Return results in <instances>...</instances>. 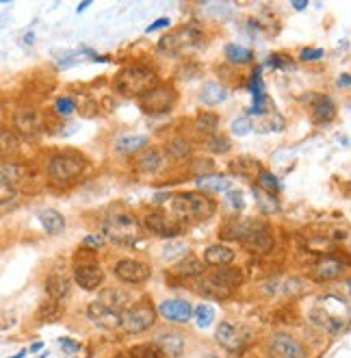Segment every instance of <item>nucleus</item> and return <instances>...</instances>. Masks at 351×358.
Returning <instances> with one entry per match:
<instances>
[{
  "instance_id": "obj_50",
  "label": "nucleus",
  "mask_w": 351,
  "mask_h": 358,
  "mask_svg": "<svg viewBox=\"0 0 351 358\" xmlns=\"http://www.w3.org/2000/svg\"><path fill=\"white\" fill-rule=\"evenodd\" d=\"M83 248L89 250V252H98L104 248V235H98V233H91L83 239Z\"/></svg>"
},
{
  "instance_id": "obj_36",
  "label": "nucleus",
  "mask_w": 351,
  "mask_h": 358,
  "mask_svg": "<svg viewBox=\"0 0 351 358\" xmlns=\"http://www.w3.org/2000/svg\"><path fill=\"white\" fill-rule=\"evenodd\" d=\"M219 115L215 111H199L197 118H195V128L199 133H206V135H215L219 128Z\"/></svg>"
},
{
  "instance_id": "obj_19",
  "label": "nucleus",
  "mask_w": 351,
  "mask_h": 358,
  "mask_svg": "<svg viewBox=\"0 0 351 358\" xmlns=\"http://www.w3.org/2000/svg\"><path fill=\"white\" fill-rule=\"evenodd\" d=\"M102 306H107L109 310L113 312H119L122 315L126 309H130V306L134 304V297L130 291H124V289H117V286H109V289H104L102 293L98 295V300Z\"/></svg>"
},
{
  "instance_id": "obj_12",
  "label": "nucleus",
  "mask_w": 351,
  "mask_h": 358,
  "mask_svg": "<svg viewBox=\"0 0 351 358\" xmlns=\"http://www.w3.org/2000/svg\"><path fill=\"white\" fill-rule=\"evenodd\" d=\"M143 228L148 233L163 237V239H174V237L180 235V224L174 219H169L163 211H150V213L143 215Z\"/></svg>"
},
{
  "instance_id": "obj_57",
  "label": "nucleus",
  "mask_w": 351,
  "mask_h": 358,
  "mask_svg": "<svg viewBox=\"0 0 351 358\" xmlns=\"http://www.w3.org/2000/svg\"><path fill=\"white\" fill-rule=\"evenodd\" d=\"M42 347H44V343H42V341H37V343H33V345L28 347V352H31V354H35V352H39Z\"/></svg>"
},
{
  "instance_id": "obj_56",
  "label": "nucleus",
  "mask_w": 351,
  "mask_h": 358,
  "mask_svg": "<svg viewBox=\"0 0 351 358\" xmlns=\"http://www.w3.org/2000/svg\"><path fill=\"white\" fill-rule=\"evenodd\" d=\"M89 7H91V0H85V2H80L76 7V13H83L85 9H89Z\"/></svg>"
},
{
  "instance_id": "obj_61",
  "label": "nucleus",
  "mask_w": 351,
  "mask_h": 358,
  "mask_svg": "<svg viewBox=\"0 0 351 358\" xmlns=\"http://www.w3.org/2000/svg\"><path fill=\"white\" fill-rule=\"evenodd\" d=\"M37 358H48V352H42V354H39Z\"/></svg>"
},
{
  "instance_id": "obj_3",
  "label": "nucleus",
  "mask_w": 351,
  "mask_h": 358,
  "mask_svg": "<svg viewBox=\"0 0 351 358\" xmlns=\"http://www.w3.org/2000/svg\"><path fill=\"white\" fill-rule=\"evenodd\" d=\"M158 74L148 63H130L122 68L115 76V92L124 98H141L145 92L158 85Z\"/></svg>"
},
{
  "instance_id": "obj_40",
  "label": "nucleus",
  "mask_w": 351,
  "mask_h": 358,
  "mask_svg": "<svg viewBox=\"0 0 351 358\" xmlns=\"http://www.w3.org/2000/svg\"><path fill=\"white\" fill-rule=\"evenodd\" d=\"M206 150L208 152H213V154H228L230 150H232V141H230V137L228 135H221V133H215V135H210V137L206 139Z\"/></svg>"
},
{
  "instance_id": "obj_5",
  "label": "nucleus",
  "mask_w": 351,
  "mask_h": 358,
  "mask_svg": "<svg viewBox=\"0 0 351 358\" xmlns=\"http://www.w3.org/2000/svg\"><path fill=\"white\" fill-rule=\"evenodd\" d=\"M87 169V159L76 152H54L50 154L46 174L54 185H72L76 183Z\"/></svg>"
},
{
  "instance_id": "obj_28",
  "label": "nucleus",
  "mask_w": 351,
  "mask_h": 358,
  "mask_svg": "<svg viewBox=\"0 0 351 358\" xmlns=\"http://www.w3.org/2000/svg\"><path fill=\"white\" fill-rule=\"evenodd\" d=\"M197 189H202V193H225L228 189H232L228 176L223 174H210V176H202V178H195Z\"/></svg>"
},
{
  "instance_id": "obj_26",
  "label": "nucleus",
  "mask_w": 351,
  "mask_h": 358,
  "mask_svg": "<svg viewBox=\"0 0 351 358\" xmlns=\"http://www.w3.org/2000/svg\"><path fill=\"white\" fill-rule=\"evenodd\" d=\"M154 343L158 345V350L163 354H167L172 358H178L184 352V347H187V341H184V336L180 332H163V334L156 336Z\"/></svg>"
},
{
  "instance_id": "obj_23",
  "label": "nucleus",
  "mask_w": 351,
  "mask_h": 358,
  "mask_svg": "<svg viewBox=\"0 0 351 358\" xmlns=\"http://www.w3.org/2000/svg\"><path fill=\"white\" fill-rule=\"evenodd\" d=\"M228 169H230V174L241 176V178H256L264 167H263V163H260L258 159H254V156L241 154V156H237V159L230 161Z\"/></svg>"
},
{
  "instance_id": "obj_42",
  "label": "nucleus",
  "mask_w": 351,
  "mask_h": 358,
  "mask_svg": "<svg viewBox=\"0 0 351 358\" xmlns=\"http://www.w3.org/2000/svg\"><path fill=\"white\" fill-rule=\"evenodd\" d=\"M189 252V245L184 241H178V239H167V243L163 245V259L167 261H178L180 256H184Z\"/></svg>"
},
{
  "instance_id": "obj_39",
  "label": "nucleus",
  "mask_w": 351,
  "mask_h": 358,
  "mask_svg": "<svg viewBox=\"0 0 351 358\" xmlns=\"http://www.w3.org/2000/svg\"><path fill=\"white\" fill-rule=\"evenodd\" d=\"M18 195V187L11 180V176L4 171V167H0V206L9 204L13 198Z\"/></svg>"
},
{
  "instance_id": "obj_43",
  "label": "nucleus",
  "mask_w": 351,
  "mask_h": 358,
  "mask_svg": "<svg viewBox=\"0 0 351 358\" xmlns=\"http://www.w3.org/2000/svg\"><path fill=\"white\" fill-rule=\"evenodd\" d=\"M128 354L132 358H163V352L158 350L156 343H139V345H132V350Z\"/></svg>"
},
{
  "instance_id": "obj_13",
  "label": "nucleus",
  "mask_w": 351,
  "mask_h": 358,
  "mask_svg": "<svg viewBox=\"0 0 351 358\" xmlns=\"http://www.w3.org/2000/svg\"><path fill=\"white\" fill-rule=\"evenodd\" d=\"M215 339H217L219 345H223L225 350L237 352L247 343L249 332H247V328L237 326V324H232V321H221V324L217 326V330H215Z\"/></svg>"
},
{
  "instance_id": "obj_22",
  "label": "nucleus",
  "mask_w": 351,
  "mask_h": 358,
  "mask_svg": "<svg viewBox=\"0 0 351 358\" xmlns=\"http://www.w3.org/2000/svg\"><path fill=\"white\" fill-rule=\"evenodd\" d=\"M44 289H46V293H48V300L61 302L72 293V278L54 271V274H50L46 278V282H44Z\"/></svg>"
},
{
  "instance_id": "obj_45",
  "label": "nucleus",
  "mask_w": 351,
  "mask_h": 358,
  "mask_svg": "<svg viewBox=\"0 0 351 358\" xmlns=\"http://www.w3.org/2000/svg\"><path fill=\"white\" fill-rule=\"evenodd\" d=\"M54 111H57L59 118H69L78 111V102L72 95H61V98L54 100Z\"/></svg>"
},
{
  "instance_id": "obj_58",
  "label": "nucleus",
  "mask_w": 351,
  "mask_h": 358,
  "mask_svg": "<svg viewBox=\"0 0 351 358\" xmlns=\"http://www.w3.org/2000/svg\"><path fill=\"white\" fill-rule=\"evenodd\" d=\"M33 42H35V35H33V33H26V35H24V44H28V46H31Z\"/></svg>"
},
{
  "instance_id": "obj_44",
  "label": "nucleus",
  "mask_w": 351,
  "mask_h": 358,
  "mask_svg": "<svg viewBox=\"0 0 351 358\" xmlns=\"http://www.w3.org/2000/svg\"><path fill=\"white\" fill-rule=\"evenodd\" d=\"M223 204L225 209L234 211V213H241V211L245 209V195L241 189H228L223 193Z\"/></svg>"
},
{
  "instance_id": "obj_53",
  "label": "nucleus",
  "mask_w": 351,
  "mask_h": 358,
  "mask_svg": "<svg viewBox=\"0 0 351 358\" xmlns=\"http://www.w3.org/2000/svg\"><path fill=\"white\" fill-rule=\"evenodd\" d=\"M169 24H172V20L169 18H158V20H154L152 24H150L148 28H145V33H158V31H165V28H169Z\"/></svg>"
},
{
  "instance_id": "obj_30",
  "label": "nucleus",
  "mask_w": 351,
  "mask_h": 358,
  "mask_svg": "<svg viewBox=\"0 0 351 358\" xmlns=\"http://www.w3.org/2000/svg\"><path fill=\"white\" fill-rule=\"evenodd\" d=\"M172 271L180 278H199L204 276V263L195 256H187V259H180Z\"/></svg>"
},
{
  "instance_id": "obj_16",
  "label": "nucleus",
  "mask_w": 351,
  "mask_h": 358,
  "mask_svg": "<svg viewBox=\"0 0 351 358\" xmlns=\"http://www.w3.org/2000/svg\"><path fill=\"white\" fill-rule=\"evenodd\" d=\"M347 269V261L340 259L336 254H323L312 267V278L314 280H336L345 274Z\"/></svg>"
},
{
  "instance_id": "obj_10",
  "label": "nucleus",
  "mask_w": 351,
  "mask_h": 358,
  "mask_svg": "<svg viewBox=\"0 0 351 358\" xmlns=\"http://www.w3.org/2000/svg\"><path fill=\"white\" fill-rule=\"evenodd\" d=\"M113 271L124 285H132V286L145 285V282L152 278V267L139 259H119L115 263Z\"/></svg>"
},
{
  "instance_id": "obj_34",
  "label": "nucleus",
  "mask_w": 351,
  "mask_h": 358,
  "mask_svg": "<svg viewBox=\"0 0 351 358\" xmlns=\"http://www.w3.org/2000/svg\"><path fill=\"white\" fill-rule=\"evenodd\" d=\"M63 317V306L61 302H54V300H46L44 304H39L37 312H35V319L39 324H52V321L61 319Z\"/></svg>"
},
{
  "instance_id": "obj_27",
  "label": "nucleus",
  "mask_w": 351,
  "mask_h": 358,
  "mask_svg": "<svg viewBox=\"0 0 351 358\" xmlns=\"http://www.w3.org/2000/svg\"><path fill=\"white\" fill-rule=\"evenodd\" d=\"M37 219H39V224H42V228L46 235H59L65 230V217L61 215V211H57V209L37 211Z\"/></svg>"
},
{
  "instance_id": "obj_21",
  "label": "nucleus",
  "mask_w": 351,
  "mask_h": 358,
  "mask_svg": "<svg viewBox=\"0 0 351 358\" xmlns=\"http://www.w3.org/2000/svg\"><path fill=\"white\" fill-rule=\"evenodd\" d=\"M87 317L93 326L102 328V330H115V328H119V312L109 310L100 302H91L87 306Z\"/></svg>"
},
{
  "instance_id": "obj_25",
  "label": "nucleus",
  "mask_w": 351,
  "mask_h": 358,
  "mask_svg": "<svg viewBox=\"0 0 351 358\" xmlns=\"http://www.w3.org/2000/svg\"><path fill=\"white\" fill-rule=\"evenodd\" d=\"M234 261V250L228 248L223 243H213L204 250V265H210V267H228L232 265Z\"/></svg>"
},
{
  "instance_id": "obj_59",
  "label": "nucleus",
  "mask_w": 351,
  "mask_h": 358,
  "mask_svg": "<svg viewBox=\"0 0 351 358\" xmlns=\"http://www.w3.org/2000/svg\"><path fill=\"white\" fill-rule=\"evenodd\" d=\"M26 354H28V350H20L18 354H13V356H9V358H24Z\"/></svg>"
},
{
  "instance_id": "obj_17",
  "label": "nucleus",
  "mask_w": 351,
  "mask_h": 358,
  "mask_svg": "<svg viewBox=\"0 0 351 358\" xmlns=\"http://www.w3.org/2000/svg\"><path fill=\"white\" fill-rule=\"evenodd\" d=\"M156 312L167 321H174V324H187L189 319H193V306L187 300H180V297L160 302Z\"/></svg>"
},
{
  "instance_id": "obj_24",
  "label": "nucleus",
  "mask_w": 351,
  "mask_h": 358,
  "mask_svg": "<svg viewBox=\"0 0 351 358\" xmlns=\"http://www.w3.org/2000/svg\"><path fill=\"white\" fill-rule=\"evenodd\" d=\"M22 152V139L9 126H0V159L11 161Z\"/></svg>"
},
{
  "instance_id": "obj_1",
  "label": "nucleus",
  "mask_w": 351,
  "mask_h": 358,
  "mask_svg": "<svg viewBox=\"0 0 351 358\" xmlns=\"http://www.w3.org/2000/svg\"><path fill=\"white\" fill-rule=\"evenodd\" d=\"M221 237L230 241H241L243 248L254 252V254H269L275 248L273 230L264 221H256V219H245V221L225 226Z\"/></svg>"
},
{
  "instance_id": "obj_47",
  "label": "nucleus",
  "mask_w": 351,
  "mask_h": 358,
  "mask_svg": "<svg viewBox=\"0 0 351 358\" xmlns=\"http://www.w3.org/2000/svg\"><path fill=\"white\" fill-rule=\"evenodd\" d=\"M193 317L199 328H208L215 319V309L210 304H199L197 309H193Z\"/></svg>"
},
{
  "instance_id": "obj_2",
  "label": "nucleus",
  "mask_w": 351,
  "mask_h": 358,
  "mask_svg": "<svg viewBox=\"0 0 351 358\" xmlns=\"http://www.w3.org/2000/svg\"><path fill=\"white\" fill-rule=\"evenodd\" d=\"M169 209H172L174 217L178 219V224H182V221H206L215 215L217 202L202 191H182V193H174L169 198Z\"/></svg>"
},
{
  "instance_id": "obj_41",
  "label": "nucleus",
  "mask_w": 351,
  "mask_h": 358,
  "mask_svg": "<svg viewBox=\"0 0 351 358\" xmlns=\"http://www.w3.org/2000/svg\"><path fill=\"white\" fill-rule=\"evenodd\" d=\"M189 169H191V174H195V178L210 176V174H215V161L206 159V156H193Z\"/></svg>"
},
{
  "instance_id": "obj_31",
  "label": "nucleus",
  "mask_w": 351,
  "mask_h": 358,
  "mask_svg": "<svg viewBox=\"0 0 351 358\" xmlns=\"http://www.w3.org/2000/svg\"><path fill=\"white\" fill-rule=\"evenodd\" d=\"M163 152L176 161H187V159H191V154H193V145L187 137H172L167 141Z\"/></svg>"
},
{
  "instance_id": "obj_6",
  "label": "nucleus",
  "mask_w": 351,
  "mask_h": 358,
  "mask_svg": "<svg viewBox=\"0 0 351 358\" xmlns=\"http://www.w3.org/2000/svg\"><path fill=\"white\" fill-rule=\"evenodd\" d=\"M102 233L115 243L132 245L134 241H139L141 226H139L137 217L128 211H111L102 221Z\"/></svg>"
},
{
  "instance_id": "obj_8",
  "label": "nucleus",
  "mask_w": 351,
  "mask_h": 358,
  "mask_svg": "<svg viewBox=\"0 0 351 358\" xmlns=\"http://www.w3.org/2000/svg\"><path fill=\"white\" fill-rule=\"evenodd\" d=\"M156 317H158L156 309L148 300L134 302L130 309H126L119 315V328H124L128 334H139V332H145L148 328L156 324Z\"/></svg>"
},
{
  "instance_id": "obj_15",
  "label": "nucleus",
  "mask_w": 351,
  "mask_h": 358,
  "mask_svg": "<svg viewBox=\"0 0 351 358\" xmlns=\"http://www.w3.org/2000/svg\"><path fill=\"white\" fill-rule=\"evenodd\" d=\"M304 100L310 102V113H312L314 124H332L338 115L336 102L329 95H321V94H308Z\"/></svg>"
},
{
  "instance_id": "obj_48",
  "label": "nucleus",
  "mask_w": 351,
  "mask_h": 358,
  "mask_svg": "<svg viewBox=\"0 0 351 358\" xmlns=\"http://www.w3.org/2000/svg\"><path fill=\"white\" fill-rule=\"evenodd\" d=\"M249 92H252L254 98H260V95H264V83H263V68L260 65H256L254 72H252V78H249Z\"/></svg>"
},
{
  "instance_id": "obj_54",
  "label": "nucleus",
  "mask_w": 351,
  "mask_h": 358,
  "mask_svg": "<svg viewBox=\"0 0 351 358\" xmlns=\"http://www.w3.org/2000/svg\"><path fill=\"white\" fill-rule=\"evenodd\" d=\"M336 85H338L340 89H349L351 87V74L349 72H343L338 78H336Z\"/></svg>"
},
{
  "instance_id": "obj_37",
  "label": "nucleus",
  "mask_w": 351,
  "mask_h": 358,
  "mask_svg": "<svg viewBox=\"0 0 351 358\" xmlns=\"http://www.w3.org/2000/svg\"><path fill=\"white\" fill-rule=\"evenodd\" d=\"M254 200H256V204H258V209L263 211V213H278L280 211V200H278V195H271V193H267V191H263V189H258V187H254Z\"/></svg>"
},
{
  "instance_id": "obj_60",
  "label": "nucleus",
  "mask_w": 351,
  "mask_h": 358,
  "mask_svg": "<svg viewBox=\"0 0 351 358\" xmlns=\"http://www.w3.org/2000/svg\"><path fill=\"white\" fill-rule=\"evenodd\" d=\"M115 358H132V356H130V354H117Z\"/></svg>"
},
{
  "instance_id": "obj_52",
  "label": "nucleus",
  "mask_w": 351,
  "mask_h": 358,
  "mask_svg": "<svg viewBox=\"0 0 351 358\" xmlns=\"http://www.w3.org/2000/svg\"><path fill=\"white\" fill-rule=\"evenodd\" d=\"M59 345H61V350L67 352V354H76V352H80V347H83L78 341L69 339V336H61V339H59Z\"/></svg>"
},
{
  "instance_id": "obj_51",
  "label": "nucleus",
  "mask_w": 351,
  "mask_h": 358,
  "mask_svg": "<svg viewBox=\"0 0 351 358\" xmlns=\"http://www.w3.org/2000/svg\"><path fill=\"white\" fill-rule=\"evenodd\" d=\"M325 57V50L323 48H312V46H306L299 52V59L302 61H321Z\"/></svg>"
},
{
  "instance_id": "obj_11",
  "label": "nucleus",
  "mask_w": 351,
  "mask_h": 358,
  "mask_svg": "<svg viewBox=\"0 0 351 358\" xmlns=\"http://www.w3.org/2000/svg\"><path fill=\"white\" fill-rule=\"evenodd\" d=\"M269 356L271 358H308V352L302 345V341H297L293 334L278 332L269 341Z\"/></svg>"
},
{
  "instance_id": "obj_7",
  "label": "nucleus",
  "mask_w": 351,
  "mask_h": 358,
  "mask_svg": "<svg viewBox=\"0 0 351 358\" xmlns=\"http://www.w3.org/2000/svg\"><path fill=\"white\" fill-rule=\"evenodd\" d=\"M176 102H178V89L174 87L172 83H158L154 85L150 92H145L141 98H139V107L141 111L150 115H163L169 113Z\"/></svg>"
},
{
  "instance_id": "obj_49",
  "label": "nucleus",
  "mask_w": 351,
  "mask_h": 358,
  "mask_svg": "<svg viewBox=\"0 0 351 358\" xmlns=\"http://www.w3.org/2000/svg\"><path fill=\"white\" fill-rule=\"evenodd\" d=\"M252 130H254V122L247 118V115H243V118H237V119L232 122V133L239 135V137H243V135L252 133Z\"/></svg>"
},
{
  "instance_id": "obj_55",
  "label": "nucleus",
  "mask_w": 351,
  "mask_h": 358,
  "mask_svg": "<svg viewBox=\"0 0 351 358\" xmlns=\"http://www.w3.org/2000/svg\"><path fill=\"white\" fill-rule=\"evenodd\" d=\"M308 0H293V9L295 11H304V9H308Z\"/></svg>"
},
{
  "instance_id": "obj_46",
  "label": "nucleus",
  "mask_w": 351,
  "mask_h": 358,
  "mask_svg": "<svg viewBox=\"0 0 351 358\" xmlns=\"http://www.w3.org/2000/svg\"><path fill=\"white\" fill-rule=\"evenodd\" d=\"M267 65L273 70H280V72H290L295 68L293 59L288 54H282V52H275V54H269L267 57Z\"/></svg>"
},
{
  "instance_id": "obj_18",
  "label": "nucleus",
  "mask_w": 351,
  "mask_h": 358,
  "mask_svg": "<svg viewBox=\"0 0 351 358\" xmlns=\"http://www.w3.org/2000/svg\"><path fill=\"white\" fill-rule=\"evenodd\" d=\"M165 161H167V156H165L163 148L150 145V148L141 150V154L137 156V161H134V171H139V174H143V176H152L165 167Z\"/></svg>"
},
{
  "instance_id": "obj_14",
  "label": "nucleus",
  "mask_w": 351,
  "mask_h": 358,
  "mask_svg": "<svg viewBox=\"0 0 351 358\" xmlns=\"http://www.w3.org/2000/svg\"><path fill=\"white\" fill-rule=\"evenodd\" d=\"M74 280L80 289L98 291L107 280V274L98 263H76L74 265Z\"/></svg>"
},
{
  "instance_id": "obj_35",
  "label": "nucleus",
  "mask_w": 351,
  "mask_h": 358,
  "mask_svg": "<svg viewBox=\"0 0 351 358\" xmlns=\"http://www.w3.org/2000/svg\"><path fill=\"white\" fill-rule=\"evenodd\" d=\"M195 291L206 297H215V300H225V297H230L228 291H223L221 286H217L213 280L208 278V276H199V278H195Z\"/></svg>"
},
{
  "instance_id": "obj_29",
  "label": "nucleus",
  "mask_w": 351,
  "mask_h": 358,
  "mask_svg": "<svg viewBox=\"0 0 351 358\" xmlns=\"http://www.w3.org/2000/svg\"><path fill=\"white\" fill-rule=\"evenodd\" d=\"M150 145L148 135H124L115 141V152L117 154H137Z\"/></svg>"
},
{
  "instance_id": "obj_32",
  "label": "nucleus",
  "mask_w": 351,
  "mask_h": 358,
  "mask_svg": "<svg viewBox=\"0 0 351 358\" xmlns=\"http://www.w3.org/2000/svg\"><path fill=\"white\" fill-rule=\"evenodd\" d=\"M199 100L206 107H217V104H223L228 100V89L221 83H206L202 94H199Z\"/></svg>"
},
{
  "instance_id": "obj_20",
  "label": "nucleus",
  "mask_w": 351,
  "mask_h": 358,
  "mask_svg": "<svg viewBox=\"0 0 351 358\" xmlns=\"http://www.w3.org/2000/svg\"><path fill=\"white\" fill-rule=\"evenodd\" d=\"M208 278L213 280L217 286H221L223 291L232 293V291H237L239 286L245 282V274L241 269H237V267L228 265V267H217V269H215Z\"/></svg>"
},
{
  "instance_id": "obj_9",
  "label": "nucleus",
  "mask_w": 351,
  "mask_h": 358,
  "mask_svg": "<svg viewBox=\"0 0 351 358\" xmlns=\"http://www.w3.org/2000/svg\"><path fill=\"white\" fill-rule=\"evenodd\" d=\"M13 130L20 139H28V141H35L39 135L44 133V118L35 107H18L13 111Z\"/></svg>"
},
{
  "instance_id": "obj_38",
  "label": "nucleus",
  "mask_w": 351,
  "mask_h": 358,
  "mask_svg": "<svg viewBox=\"0 0 351 358\" xmlns=\"http://www.w3.org/2000/svg\"><path fill=\"white\" fill-rule=\"evenodd\" d=\"M256 187L267 191V193H271V195H278L280 191H282V183H280V178L275 174L263 169L258 176H256Z\"/></svg>"
},
{
  "instance_id": "obj_33",
  "label": "nucleus",
  "mask_w": 351,
  "mask_h": 358,
  "mask_svg": "<svg viewBox=\"0 0 351 358\" xmlns=\"http://www.w3.org/2000/svg\"><path fill=\"white\" fill-rule=\"evenodd\" d=\"M223 54H225V59H228L232 65H247V63H252L256 59L254 50L241 46V44H225Z\"/></svg>"
},
{
  "instance_id": "obj_4",
  "label": "nucleus",
  "mask_w": 351,
  "mask_h": 358,
  "mask_svg": "<svg viewBox=\"0 0 351 358\" xmlns=\"http://www.w3.org/2000/svg\"><path fill=\"white\" fill-rule=\"evenodd\" d=\"M204 44V31L195 24H182V26L174 28L172 33L163 35L156 44V52L165 57H180L191 50L199 48Z\"/></svg>"
}]
</instances>
